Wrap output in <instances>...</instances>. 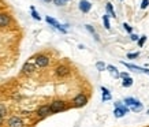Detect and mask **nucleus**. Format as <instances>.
I'll return each mask as SVG.
<instances>
[{"label":"nucleus","instance_id":"obj_1","mask_svg":"<svg viewBox=\"0 0 149 127\" xmlns=\"http://www.w3.org/2000/svg\"><path fill=\"white\" fill-rule=\"evenodd\" d=\"M66 108H67V107H66V103L62 100H55L54 103L49 105L51 114H56V112H60V111H64Z\"/></svg>","mask_w":149,"mask_h":127},{"label":"nucleus","instance_id":"obj_2","mask_svg":"<svg viewBox=\"0 0 149 127\" xmlns=\"http://www.w3.org/2000/svg\"><path fill=\"white\" fill-rule=\"evenodd\" d=\"M125 103H126V107H130V109L131 111H134V112H140L141 109H142V104H141L140 101L134 100V99H131V97L126 99Z\"/></svg>","mask_w":149,"mask_h":127},{"label":"nucleus","instance_id":"obj_3","mask_svg":"<svg viewBox=\"0 0 149 127\" xmlns=\"http://www.w3.org/2000/svg\"><path fill=\"white\" fill-rule=\"evenodd\" d=\"M115 111H113V115H115V118H122L123 115H126L129 112V107L126 105H123L122 103H116L115 104Z\"/></svg>","mask_w":149,"mask_h":127},{"label":"nucleus","instance_id":"obj_4","mask_svg":"<svg viewBox=\"0 0 149 127\" xmlns=\"http://www.w3.org/2000/svg\"><path fill=\"white\" fill-rule=\"evenodd\" d=\"M86 103H88V97H86L85 94H78L74 97V100H72V104H74V107H84V105H86Z\"/></svg>","mask_w":149,"mask_h":127},{"label":"nucleus","instance_id":"obj_5","mask_svg":"<svg viewBox=\"0 0 149 127\" xmlns=\"http://www.w3.org/2000/svg\"><path fill=\"white\" fill-rule=\"evenodd\" d=\"M49 64V58L45 55H38L36 56V66L38 67H47Z\"/></svg>","mask_w":149,"mask_h":127},{"label":"nucleus","instance_id":"obj_6","mask_svg":"<svg viewBox=\"0 0 149 127\" xmlns=\"http://www.w3.org/2000/svg\"><path fill=\"white\" fill-rule=\"evenodd\" d=\"M7 124H8V127H23V120L18 116H13L8 119Z\"/></svg>","mask_w":149,"mask_h":127},{"label":"nucleus","instance_id":"obj_7","mask_svg":"<svg viewBox=\"0 0 149 127\" xmlns=\"http://www.w3.org/2000/svg\"><path fill=\"white\" fill-rule=\"evenodd\" d=\"M55 73H56L58 77H67L68 74H70V70L66 66H58V67L55 68Z\"/></svg>","mask_w":149,"mask_h":127},{"label":"nucleus","instance_id":"obj_8","mask_svg":"<svg viewBox=\"0 0 149 127\" xmlns=\"http://www.w3.org/2000/svg\"><path fill=\"white\" fill-rule=\"evenodd\" d=\"M51 114V109H49V105H41L40 108L37 109V115L40 118H45L48 115Z\"/></svg>","mask_w":149,"mask_h":127},{"label":"nucleus","instance_id":"obj_9","mask_svg":"<svg viewBox=\"0 0 149 127\" xmlns=\"http://www.w3.org/2000/svg\"><path fill=\"white\" fill-rule=\"evenodd\" d=\"M34 71H36V66H34L33 63H29V62H27V63L23 64V67H22V73L23 74L29 75V74H33Z\"/></svg>","mask_w":149,"mask_h":127},{"label":"nucleus","instance_id":"obj_10","mask_svg":"<svg viewBox=\"0 0 149 127\" xmlns=\"http://www.w3.org/2000/svg\"><path fill=\"white\" fill-rule=\"evenodd\" d=\"M10 22H11V19H10V17L7 15V14H4V12L0 14V27L8 26Z\"/></svg>","mask_w":149,"mask_h":127},{"label":"nucleus","instance_id":"obj_11","mask_svg":"<svg viewBox=\"0 0 149 127\" xmlns=\"http://www.w3.org/2000/svg\"><path fill=\"white\" fill-rule=\"evenodd\" d=\"M47 22L49 23V25H52V26H55L56 29H59L62 33H66V29L64 27H62V25L58 22V21H55L54 18H49V17H47Z\"/></svg>","mask_w":149,"mask_h":127},{"label":"nucleus","instance_id":"obj_12","mask_svg":"<svg viewBox=\"0 0 149 127\" xmlns=\"http://www.w3.org/2000/svg\"><path fill=\"white\" fill-rule=\"evenodd\" d=\"M91 7H92V4L88 0H81V1H79V10H81L82 12H89Z\"/></svg>","mask_w":149,"mask_h":127},{"label":"nucleus","instance_id":"obj_13","mask_svg":"<svg viewBox=\"0 0 149 127\" xmlns=\"http://www.w3.org/2000/svg\"><path fill=\"white\" fill-rule=\"evenodd\" d=\"M101 90H103V101H108L111 100V94H109V92L107 87H101Z\"/></svg>","mask_w":149,"mask_h":127},{"label":"nucleus","instance_id":"obj_14","mask_svg":"<svg viewBox=\"0 0 149 127\" xmlns=\"http://www.w3.org/2000/svg\"><path fill=\"white\" fill-rule=\"evenodd\" d=\"M125 87H130L131 85H133V79H131L130 77H127V78H125V81H123V83H122Z\"/></svg>","mask_w":149,"mask_h":127},{"label":"nucleus","instance_id":"obj_15","mask_svg":"<svg viewBox=\"0 0 149 127\" xmlns=\"http://www.w3.org/2000/svg\"><path fill=\"white\" fill-rule=\"evenodd\" d=\"M107 68H108V71L112 74V75H115V77H119V73L116 71V68L113 67V66H107Z\"/></svg>","mask_w":149,"mask_h":127},{"label":"nucleus","instance_id":"obj_16","mask_svg":"<svg viewBox=\"0 0 149 127\" xmlns=\"http://www.w3.org/2000/svg\"><path fill=\"white\" fill-rule=\"evenodd\" d=\"M86 29H88V30H89V32H91L92 34H93V36H95V38H96V40H97V41L100 40V38H99V36H97V33L95 32V29H93V27H92L91 25H86Z\"/></svg>","mask_w":149,"mask_h":127},{"label":"nucleus","instance_id":"obj_17","mask_svg":"<svg viewBox=\"0 0 149 127\" xmlns=\"http://www.w3.org/2000/svg\"><path fill=\"white\" fill-rule=\"evenodd\" d=\"M103 22H104V26H105V29H108L109 30V19H108V15H104L103 17Z\"/></svg>","mask_w":149,"mask_h":127},{"label":"nucleus","instance_id":"obj_18","mask_svg":"<svg viewBox=\"0 0 149 127\" xmlns=\"http://www.w3.org/2000/svg\"><path fill=\"white\" fill-rule=\"evenodd\" d=\"M107 11L109 12V15H111V17H113V18H115V11H113L112 4H111V3H108V4H107Z\"/></svg>","mask_w":149,"mask_h":127},{"label":"nucleus","instance_id":"obj_19","mask_svg":"<svg viewBox=\"0 0 149 127\" xmlns=\"http://www.w3.org/2000/svg\"><path fill=\"white\" fill-rule=\"evenodd\" d=\"M96 67H97L99 71H104V70H105V64H104L103 62H99V63H96Z\"/></svg>","mask_w":149,"mask_h":127},{"label":"nucleus","instance_id":"obj_20","mask_svg":"<svg viewBox=\"0 0 149 127\" xmlns=\"http://www.w3.org/2000/svg\"><path fill=\"white\" fill-rule=\"evenodd\" d=\"M7 114V108H6V105L0 104V116H4Z\"/></svg>","mask_w":149,"mask_h":127},{"label":"nucleus","instance_id":"obj_21","mask_svg":"<svg viewBox=\"0 0 149 127\" xmlns=\"http://www.w3.org/2000/svg\"><path fill=\"white\" fill-rule=\"evenodd\" d=\"M32 15H33V18H36L37 21H40V19H41V17L38 15V14H37L36 10H34V7H32Z\"/></svg>","mask_w":149,"mask_h":127},{"label":"nucleus","instance_id":"obj_22","mask_svg":"<svg viewBox=\"0 0 149 127\" xmlns=\"http://www.w3.org/2000/svg\"><path fill=\"white\" fill-rule=\"evenodd\" d=\"M54 1H55V4L56 6H64L68 0H54Z\"/></svg>","mask_w":149,"mask_h":127},{"label":"nucleus","instance_id":"obj_23","mask_svg":"<svg viewBox=\"0 0 149 127\" xmlns=\"http://www.w3.org/2000/svg\"><path fill=\"white\" fill-rule=\"evenodd\" d=\"M146 38H148V37H145V36H142V37H141V38H140V41H138V45H140V46H142V45H144V44H145V41H146Z\"/></svg>","mask_w":149,"mask_h":127},{"label":"nucleus","instance_id":"obj_24","mask_svg":"<svg viewBox=\"0 0 149 127\" xmlns=\"http://www.w3.org/2000/svg\"><path fill=\"white\" fill-rule=\"evenodd\" d=\"M138 56H140V53H138V52H136V53H129V55H127V58H129V59H136V58H138Z\"/></svg>","mask_w":149,"mask_h":127},{"label":"nucleus","instance_id":"obj_25","mask_svg":"<svg viewBox=\"0 0 149 127\" xmlns=\"http://www.w3.org/2000/svg\"><path fill=\"white\" fill-rule=\"evenodd\" d=\"M149 6V0H142V3H141V8H146Z\"/></svg>","mask_w":149,"mask_h":127},{"label":"nucleus","instance_id":"obj_26","mask_svg":"<svg viewBox=\"0 0 149 127\" xmlns=\"http://www.w3.org/2000/svg\"><path fill=\"white\" fill-rule=\"evenodd\" d=\"M123 26H125V29H126L127 32H129V33H131V30H133V29H131V26H130V25H127V23H125Z\"/></svg>","mask_w":149,"mask_h":127},{"label":"nucleus","instance_id":"obj_27","mask_svg":"<svg viewBox=\"0 0 149 127\" xmlns=\"http://www.w3.org/2000/svg\"><path fill=\"white\" fill-rule=\"evenodd\" d=\"M130 37H131V40H133V41H137V40H138V37H137L136 34H131Z\"/></svg>","mask_w":149,"mask_h":127},{"label":"nucleus","instance_id":"obj_28","mask_svg":"<svg viewBox=\"0 0 149 127\" xmlns=\"http://www.w3.org/2000/svg\"><path fill=\"white\" fill-rule=\"evenodd\" d=\"M120 77H123V78H127V77H129V74H127V73H123V74H120Z\"/></svg>","mask_w":149,"mask_h":127},{"label":"nucleus","instance_id":"obj_29","mask_svg":"<svg viewBox=\"0 0 149 127\" xmlns=\"http://www.w3.org/2000/svg\"><path fill=\"white\" fill-rule=\"evenodd\" d=\"M1 123H3V116H0V126H1Z\"/></svg>","mask_w":149,"mask_h":127},{"label":"nucleus","instance_id":"obj_30","mask_svg":"<svg viewBox=\"0 0 149 127\" xmlns=\"http://www.w3.org/2000/svg\"><path fill=\"white\" fill-rule=\"evenodd\" d=\"M45 1H51V0H45Z\"/></svg>","mask_w":149,"mask_h":127},{"label":"nucleus","instance_id":"obj_31","mask_svg":"<svg viewBox=\"0 0 149 127\" xmlns=\"http://www.w3.org/2000/svg\"><path fill=\"white\" fill-rule=\"evenodd\" d=\"M148 114H149V109H148Z\"/></svg>","mask_w":149,"mask_h":127}]
</instances>
